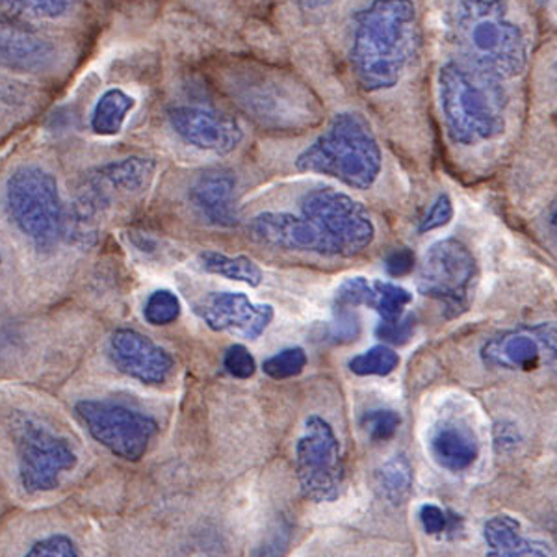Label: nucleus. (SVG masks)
I'll list each match as a JSON object with an SVG mask.
<instances>
[{
    "instance_id": "obj_1",
    "label": "nucleus",
    "mask_w": 557,
    "mask_h": 557,
    "mask_svg": "<svg viewBox=\"0 0 557 557\" xmlns=\"http://www.w3.org/2000/svg\"><path fill=\"white\" fill-rule=\"evenodd\" d=\"M418 12L412 0H372L355 13L351 67L367 91L398 86L417 54Z\"/></svg>"
},
{
    "instance_id": "obj_2",
    "label": "nucleus",
    "mask_w": 557,
    "mask_h": 557,
    "mask_svg": "<svg viewBox=\"0 0 557 557\" xmlns=\"http://www.w3.org/2000/svg\"><path fill=\"white\" fill-rule=\"evenodd\" d=\"M451 44L465 64L494 78H513L528 65L530 44L506 0H451L446 10Z\"/></svg>"
},
{
    "instance_id": "obj_3",
    "label": "nucleus",
    "mask_w": 557,
    "mask_h": 557,
    "mask_svg": "<svg viewBox=\"0 0 557 557\" xmlns=\"http://www.w3.org/2000/svg\"><path fill=\"white\" fill-rule=\"evenodd\" d=\"M444 127L456 146H480L506 131L504 91L498 78L451 60L438 70Z\"/></svg>"
},
{
    "instance_id": "obj_4",
    "label": "nucleus",
    "mask_w": 557,
    "mask_h": 557,
    "mask_svg": "<svg viewBox=\"0 0 557 557\" xmlns=\"http://www.w3.org/2000/svg\"><path fill=\"white\" fill-rule=\"evenodd\" d=\"M381 164L383 154L374 131L357 112L336 114L330 128L296 159L299 172L338 178L355 190L372 188Z\"/></svg>"
},
{
    "instance_id": "obj_5",
    "label": "nucleus",
    "mask_w": 557,
    "mask_h": 557,
    "mask_svg": "<svg viewBox=\"0 0 557 557\" xmlns=\"http://www.w3.org/2000/svg\"><path fill=\"white\" fill-rule=\"evenodd\" d=\"M10 220L38 249L57 246L64 233L65 215L54 175L39 165H21L7 181Z\"/></svg>"
},
{
    "instance_id": "obj_6",
    "label": "nucleus",
    "mask_w": 557,
    "mask_h": 557,
    "mask_svg": "<svg viewBox=\"0 0 557 557\" xmlns=\"http://www.w3.org/2000/svg\"><path fill=\"white\" fill-rule=\"evenodd\" d=\"M12 437L17 450L21 485L26 493L54 491L62 475L76 467V454L70 441L28 412L13 414Z\"/></svg>"
},
{
    "instance_id": "obj_7",
    "label": "nucleus",
    "mask_w": 557,
    "mask_h": 557,
    "mask_svg": "<svg viewBox=\"0 0 557 557\" xmlns=\"http://www.w3.org/2000/svg\"><path fill=\"white\" fill-rule=\"evenodd\" d=\"M475 277L478 267L469 247L457 238H444L424 255L418 272V290L443 305L446 318H457L469 311Z\"/></svg>"
},
{
    "instance_id": "obj_8",
    "label": "nucleus",
    "mask_w": 557,
    "mask_h": 557,
    "mask_svg": "<svg viewBox=\"0 0 557 557\" xmlns=\"http://www.w3.org/2000/svg\"><path fill=\"white\" fill-rule=\"evenodd\" d=\"M75 411L89 435L125 461H139L146 456L159 433L154 418L108 399H83Z\"/></svg>"
},
{
    "instance_id": "obj_9",
    "label": "nucleus",
    "mask_w": 557,
    "mask_h": 557,
    "mask_svg": "<svg viewBox=\"0 0 557 557\" xmlns=\"http://www.w3.org/2000/svg\"><path fill=\"white\" fill-rule=\"evenodd\" d=\"M296 475L307 500L330 504L344 483L343 448L335 431L322 417H309L296 444Z\"/></svg>"
},
{
    "instance_id": "obj_10",
    "label": "nucleus",
    "mask_w": 557,
    "mask_h": 557,
    "mask_svg": "<svg viewBox=\"0 0 557 557\" xmlns=\"http://www.w3.org/2000/svg\"><path fill=\"white\" fill-rule=\"evenodd\" d=\"M301 215L317 225L335 247L336 257L359 255L374 242V222L354 197L333 188H318L301 199Z\"/></svg>"
},
{
    "instance_id": "obj_11",
    "label": "nucleus",
    "mask_w": 557,
    "mask_h": 557,
    "mask_svg": "<svg viewBox=\"0 0 557 557\" xmlns=\"http://www.w3.org/2000/svg\"><path fill=\"white\" fill-rule=\"evenodd\" d=\"M543 359L557 362V325L539 323L533 327L506 331L483 344L482 361L485 367L500 370L530 372Z\"/></svg>"
},
{
    "instance_id": "obj_12",
    "label": "nucleus",
    "mask_w": 557,
    "mask_h": 557,
    "mask_svg": "<svg viewBox=\"0 0 557 557\" xmlns=\"http://www.w3.org/2000/svg\"><path fill=\"white\" fill-rule=\"evenodd\" d=\"M168 120L178 138L199 151L228 154L244 139L238 121L214 108L183 104L172 108Z\"/></svg>"
},
{
    "instance_id": "obj_13",
    "label": "nucleus",
    "mask_w": 557,
    "mask_h": 557,
    "mask_svg": "<svg viewBox=\"0 0 557 557\" xmlns=\"http://www.w3.org/2000/svg\"><path fill=\"white\" fill-rule=\"evenodd\" d=\"M210 330L257 341L273 320L272 305H255L240 292H214L197 307Z\"/></svg>"
},
{
    "instance_id": "obj_14",
    "label": "nucleus",
    "mask_w": 557,
    "mask_h": 557,
    "mask_svg": "<svg viewBox=\"0 0 557 557\" xmlns=\"http://www.w3.org/2000/svg\"><path fill=\"white\" fill-rule=\"evenodd\" d=\"M110 359L121 374L144 385H162L175 370L172 355L134 330L115 331L110 338Z\"/></svg>"
},
{
    "instance_id": "obj_15",
    "label": "nucleus",
    "mask_w": 557,
    "mask_h": 557,
    "mask_svg": "<svg viewBox=\"0 0 557 557\" xmlns=\"http://www.w3.org/2000/svg\"><path fill=\"white\" fill-rule=\"evenodd\" d=\"M249 233L255 240L267 246L301 251V253L336 257L333 244L305 215L264 212L253 218V222L249 225Z\"/></svg>"
},
{
    "instance_id": "obj_16",
    "label": "nucleus",
    "mask_w": 557,
    "mask_h": 557,
    "mask_svg": "<svg viewBox=\"0 0 557 557\" xmlns=\"http://www.w3.org/2000/svg\"><path fill=\"white\" fill-rule=\"evenodd\" d=\"M235 173L225 168H210L190 186L188 197L197 214L214 227H235L238 214L235 209Z\"/></svg>"
},
{
    "instance_id": "obj_17",
    "label": "nucleus",
    "mask_w": 557,
    "mask_h": 557,
    "mask_svg": "<svg viewBox=\"0 0 557 557\" xmlns=\"http://www.w3.org/2000/svg\"><path fill=\"white\" fill-rule=\"evenodd\" d=\"M335 301L338 309L370 307L380 314L381 320H396L406 314L407 305L412 301V294L386 281L351 277L344 281L336 290Z\"/></svg>"
},
{
    "instance_id": "obj_18",
    "label": "nucleus",
    "mask_w": 557,
    "mask_h": 557,
    "mask_svg": "<svg viewBox=\"0 0 557 557\" xmlns=\"http://www.w3.org/2000/svg\"><path fill=\"white\" fill-rule=\"evenodd\" d=\"M430 451L441 469L457 474L478 461L480 443L469 425L446 420L431 431Z\"/></svg>"
},
{
    "instance_id": "obj_19",
    "label": "nucleus",
    "mask_w": 557,
    "mask_h": 557,
    "mask_svg": "<svg viewBox=\"0 0 557 557\" xmlns=\"http://www.w3.org/2000/svg\"><path fill=\"white\" fill-rule=\"evenodd\" d=\"M54 58V47L36 34L4 28L0 30V62L13 70L36 71L49 67Z\"/></svg>"
},
{
    "instance_id": "obj_20",
    "label": "nucleus",
    "mask_w": 557,
    "mask_h": 557,
    "mask_svg": "<svg viewBox=\"0 0 557 557\" xmlns=\"http://www.w3.org/2000/svg\"><path fill=\"white\" fill-rule=\"evenodd\" d=\"M157 172V162L144 157L117 160L110 164L97 168L88 175V181L101 186L102 190L123 191V194H138L146 190Z\"/></svg>"
},
{
    "instance_id": "obj_21",
    "label": "nucleus",
    "mask_w": 557,
    "mask_h": 557,
    "mask_svg": "<svg viewBox=\"0 0 557 557\" xmlns=\"http://www.w3.org/2000/svg\"><path fill=\"white\" fill-rule=\"evenodd\" d=\"M134 107H136V101H134V97L128 96L127 91L120 88L107 89L94 108L91 131L97 136L120 134Z\"/></svg>"
},
{
    "instance_id": "obj_22",
    "label": "nucleus",
    "mask_w": 557,
    "mask_h": 557,
    "mask_svg": "<svg viewBox=\"0 0 557 557\" xmlns=\"http://www.w3.org/2000/svg\"><path fill=\"white\" fill-rule=\"evenodd\" d=\"M199 264L207 273L247 286H259L262 283V270L247 257H228L220 251H203L199 255Z\"/></svg>"
},
{
    "instance_id": "obj_23",
    "label": "nucleus",
    "mask_w": 557,
    "mask_h": 557,
    "mask_svg": "<svg viewBox=\"0 0 557 557\" xmlns=\"http://www.w3.org/2000/svg\"><path fill=\"white\" fill-rule=\"evenodd\" d=\"M375 482L380 487L381 496L399 506L409 498L412 491V467L406 456H394L377 470Z\"/></svg>"
},
{
    "instance_id": "obj_24",
    "label": "nucleus",
    "mask_w": 557,
    "mask_h": 557,
    "mask_svg": "<svg viewBox=\"0 0 557 557\" xmlns=\"http://www.w3.org/2000/svg\"><path fill=\"white\" fill-rule=\"evenodd\" d=\"M399 367V355L391 346L381 344L368 349L364 354L355 355L349 361V370L357 375H383L393 374Z\"/></svg>"
},
{
    "instance_id": "obj_25",
    "label": "nucleus",
    "mask_w": 557,
    "mask_h": 557,
    "mask_svg": "<svg viewBox=\"0 0 557 557\" xmlns=\"http://www.w3.org/2000/svg\"><path fill=\"white\" fill-rule=\"evenodd\" d=\"M181 311H183V305H181L177 294H173L172 290H157L147 298L144 318L154 327H164V325L177 322Z\"/></svg>"
},
{
    "instance_id": "obj_26",
    "label": "nucleus",
    "mask_w": 557,
    "mask_h": 557,
    "mask_svg": "<svg viewBox=\"0 0 557 557\" xmlns=\"http://www.w3.org/2000/svg\"><path fill=\"white\" fill-rule=\"evenodd\" d=\"M75 0H0V7L10 12L36 20H58L70 12Z\"/></svg>"
},
{
    "instance_id": "obj_27",
    "label": "nucleus",
    "mask_w": 557,
    "mask_h": 557,
    "mask_svg": "<svg viewBox=\"0 0 557 557\" xmlns=\"http://www.w3.org/2000/svg\"><path fill=\"white\" fill-rule=\"evenodd\" d=\"M307 367V354L304 348H288L278 351L264 361L262 370L272 380H292Z\"/></svg>"
},
{
    "instance_id": "obj_28",
    "label": "nucleus",
    "mask_w": 557,
    "mask_h": 557,
    "mask_svg": "<svg viewBox=\"0 0 557 557\" xmlns=\"http://www.w3.org/2000/svg\"><path fill=\"white\" fill-rule=\"evenodd\" d=\"M401 417L393 409H374L362 417L361 425L370 441L386 443L398 433Z\"/></svg>"
},
{
    "instance_id": "obj_29",
    "label": "nucleus",
    "mask_w": 557,
    "mask_h": 557,
    "mask_svg": "<svg viewBox=\"0 0 557 557\" xmlns=\"http://www.w3.org/2000/svg\"><path fill=\"white\" fill-rule=\"evenodd\" d=\"M23 557H81V550L64 533H52L36 541Z\"/></svg>"
},
{
    "instance_id": "obj_30",
    "label": "nucleus",
    "mask_w": 557,
    "mask_h": 557,
    "mask_svg": "<svg viewBox=\"0 0 557 557\" xmlns=\"http://www.w3.org/2000/svg\"><path fill=\"white\" fill-rule=\"evenodd\" d=\"M223 368H225L227 374L233 375L236 380H249L257 372V362H255L253 355L249 354L246 346L235 344L225 351Z\"/></svg>"
},
{
    "instance_id": "obj_31",
    "label": "nucleus",
    "mask_w": 557,
    "mask_h": 557,
    "mask_svg": "<svg viewBox=\"0 0 557 557\" xmlns=\"http://www.w3.org/2000/svg\"><path fill=\"white\" fill-rule=\"evenodd\" d=\"M412 331H414V318L404 314L396 320H381L375 335L391 346H404L411 341Z\"/></svg>"
},
{
    "instance_id": "obj_32",
    "label": "nucleus",
    "mask_w": 557,
    "mask_h": 557,
    "mask_svg": "<svg viewBox=\"0 0 557 557\" xmlns=\"http://www.w3.org/2000/svg\"><path fill=\"white\" fill-rule=\"evenodd\" d=\"M485 557H556L550 546L535 541V539H525L520 535L513 543L504 546L500 550H488Z\"/></svg>"
},
{
    "instance_id": "obj_33",
    "label": "nucleus",
    "mask_w": 557,
    "mask_h": 557,
    "mask_svg": "<svg viewBox=\"0 0 557 557\" xmlns=\"http://www.w3.org/2000/svg\"><path fill=\"white\" fill-rule=\"evenodd\" d=\"M451 218H454V205H451V199L446 196V194H441V196L433 201L430 210L425 212L424 218L420 220L418 233L425 235V233H431V231L446 227V225L451 222Z\"/></svg>"
},
{
    "instance_id": "obj_34",
    "label": "nucleus",
    "mask_w": 557,
    "mask_h": 557,
    "mask_svg": "<svg viewBox=\"0 0 557 557\" xmlns=\"http://www.w3.org/2000/svg\"><path fill=\"white\" fill-rule=\"evenodd\" d=\"M422 528L425 533L430 535H443L451 528V517L454 515L444 511L443 507L435 506V504H424L418 511Z\"/></svg>"
},
{
    "instance_id": "obj_35",
    "label": "nucleus",
    "mask_w": 557,
    "mask_h": 557,
    "mask_svg": "<svg viewBox=\"0 0 557 557\" xmlns=\"http://www.w3.org/2000/svg\"><path fill=\"white\" fill-rule=\"evenodd\" d=\"M414 264H417L414 253L407 247H398L386 255L385 270L391 277H406L414 270Z\"/></svg>"
},
{
    "instance_id": "obj_36",
    "label": "nucleus",
    "mask_w": 557,
    "mask_h": 557,
    "mask_svg": "<svg viewBox=\"0 0 557 557\" xmlns=\"http://www.w3.org/2000/svg\"><path fill=\"white\" fill-rule=\"evenodd\" d=\"M520 443V433L511 422H500L494 428V444L500 451L513 450Z\"/></svg>"
},
{
    "instance_id": "obj_37",
    "label": "nucleus",
    "mask_w": 557,
    "mask_h": 557,
    "mask_svg": "<svg viewBox=\"0 0 557 557\" xmlns=\"http://www.w3.org/2000/svg\"><path fill=\"white\" fill-rule=\"evenodd\" d=\"M331 2L333 0H298L299 7L304 8V10H309V12H317V10L327 8Z\"/></svg>"
},
{
    "instance_id": "obj_38",
    "label": "nucleus",
    "mask_w": 557,
    "mask_h": 557,
    "mask_svg": "<svg viewBox=\"0 0 557 557\" xmlns=\"http://www.w3.org/2000/svg\"><path fill=\"white\" fill-rule=\"evenodd\" d=\"M552 225H554V228L557 231V207L554 209V212H552Z\"/></svg>"
},
{
    "instance_id": "obj_39",
    "label": "nucleus",
    "mask_w": 557,
    "mask_h": 557,
    "mask_svg": "<svg viewBox=\"0 0 557 557\" xmlns=\"http://www.w3.org/2000/svg\"><path fill=\"white\" fill-rule=\"evenodd\" d=\"M539 2H543V4H552V2H557V0H539Z\"/></svg>"
},
{
    "instance_id": "obj_40",
    "label": "nucleus",
    "mask_w": 557,
    "mask_h": 557,
    "mask_svg": "<svg viewBox=\"0 0 557 557\" xmlns=\"http://www.w3.org/2000/svg\"><path fill=\"white\" fill-rule=\"evenodd\" d=\"M554 73H556V75H557V58H556V62H554Z\"/></svg>"
}]
</instances>
